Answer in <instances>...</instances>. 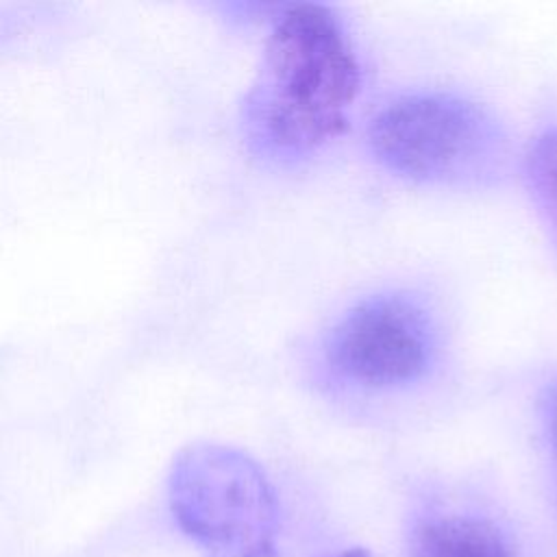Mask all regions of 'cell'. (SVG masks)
Here are the masks:
<instances>
[{"label":"cell","mask_w":557,"mask_h":557,"mask_svg":"<svg viewBox=\"0 0 557 557\" xmlns=\"http://www.w3.org/2000/svg\"><path fill=\"white\" fill-rule=\"evenodd\" d=\"M357 91L359 65L339 17L324 4H289L244 98L246 137L261 154L302 157L344 131Z\"/></svg>","instance_id":"1"},{"label":"cell","mask_w":557,"mask_h":557,"mask_svg":"<svg viewBox=\"0 0 557 557\" xmlns=\"http://www.w3.org/2000/svg\"><path fill=\"white\" fill-rule=\"evenodd\" d=\"M370 148L385 170L437 185L485 183L507 159L500 124L476 102L442 91L409 94L381 109Z\"/></svg>","instance_id":"2"},{"label":"cell","mask_w":557,"mask_h":557,"mask_svg":"<svg viewBox=\"0 0 557 557\" xmlns=\"http://www.w3.org/2000/svg\"><path fill=\"white\" fill-rule=\"evenodd\" d=\"M170 507L205 557H272L278 507L263 470L242 450L198 442L170 472Z\"/></svg>","instance_id":"3"},{"label":"cell","mask_w":557,"mask_h":557,"mask_svg":"<svg viewBox=\"0 0 557 557\" xmlns=\"http://www.w3.org/2000/svg\"><path fill=\"white\" fill-rule=\"evenodd\" d=\"M329 368L352 385L387 389L422 379L435 352L429 313L407 294H374L352 305L326 339Z\"/></svg>","instance_id":"4"},{"label":"cell","mask_w":557,"mask_h":557,"mask_svg":"<svg viewBox=\"0 0 557 557\" xmlns=\"http://www.w3.org/2000/svg\"><path fill=\"white\" fill-rule=\"evenodd\" d=\"M411 557H516L490 522L472 516H437L420 524Z\"/></svg>","instance_id":"5"},{"label":"cell","mask_w":557,"mask_h":557,"mask_svg":"<svg viewBox=\"0 0 557 557\" xmlns=\"http://www.w3.org/2000/svg\"><path fill=\"white\" fill-rule=\"evenodd\" d=\"M524 178L531 200L557 248V126L542 131L524 157Z\"/></svg>","instance_id":"6"},{"label":"cell","mask_w":557,"mask_h":557,"mask_svg":"<svg viewBox=\"0 0 557 557\" xmlns=\"http://www.w3.org/2000/svg\"><path fill=\"white\" fill-rule=\"evenodd\" d=\"M542 416H544L546 433L557 450V379L546 387V394L542 400Z\"/></svg>","instance_id":"7"},{"label":"cell","mask_w":557,"mask_h":557,"mask_svg":"<svg viewBox=\"0 0 557 557\" xmlns=\"http://www.w3.org/2000/svg\"><path fill=\"white\" fill-rule=\"evenodd\" d=\"M333 557H372V555L366 548H348V550H344L339 555H333Z\"/></svg>","instance_id":"8"}]
</instances>
